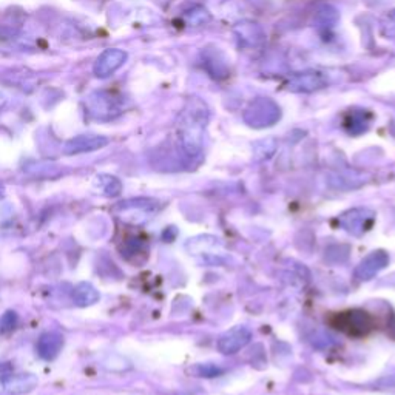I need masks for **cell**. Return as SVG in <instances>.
Segmentation results:
<instances>
[{"instance_id":"1","label":"cell","mask_w":395,"mask_h":395,"mask_svg":"<svg viewBox=\"0 0 395 395\" xmlns=\"http://www.w3.org/2000/svg\"><path fill=\"white\" fill-rule=\"evenodd\" d=\"M209 121V109L201 99L193 98L181 115L178 124L179 142L189 156H198L203 150L204 130Z\"/></svg>"},{"instance_id":"2","label":"cell","mask_w":395,"mask_h":395,"mask_svg":"<svg viewBox=\"0 0 395 395\" xmlns=\"http://www.w3.org/2000/svg\"><path fill=\"white\" fill-rule=\"evenodd\" d=\"M330 323L334 324L335 329L344 332L349 337H366L375 328L374 318L361 309L335 313Z\"/></svg>"},{"instance_id":"3","label":"cell","mask_w":395,"mask_h":395,"mask_svg":"<svg viewBox=\"0 0 395 395\" xmlns=\"http://www.w3.org/2000/svg\"><path fill=\"white\" fill-rule=\"evenodd\" d=\"M159 209H161L159 201H156L153 198H135L124 201V203H119L115 210L124 221L137 225L148 221L150 218L158 213Z\"/></svg>"},{"instance_id":"4","label":"cell","mask_w":395,"mask_h":395,"mask_svg":"<svg viewBox=\"0 0 395 395\" xmlns=\"http://www.w3.org/2000/svg\"><path fill=\"white\" fill-rule=\"evenodd\" d=\"M281 117L280 106L269 98L253 100L244 111V121L253 128H266L277 124Z\"/></svg>"},{"instance_id":"5","label":"cell","mask_w":395,"mask_h":395,"mask_svg":"<svg viewBox=\"0 0 395 395\" xmlns=\"http://www.w3.org/2000/svg\"><path fill=\"white\" fill-rule=\"evenodd\" d=\"M375 221V212L366 207H357V209H350L344 212L343 215L338 218V224L348 232V234L354 236H361L372 227Z\"/></svg>"},{"instance_id":"6","label":"cell","mask_w":395,"mask_h":395,"mask_svg":"<svg viewBox=\"0 0 395 395\" xmlns=\"http://www.w3.org/2000/svg\"><path fill=\"white\" fill-rule=\"evenodd\" d=\"M85 106L87 113H89L91 117L99 119V121H109V119H113L121 113L119 111L117 100L113 98L110 93L105 91L93 93L91 96L87 98Z\"/></svg>"},{"instance_id":"7","label":"cell","mask_w":395,"mask_h":395,"mask_svg":"<svg viewBox=\"0 0 395 395\" xmlns=\"http://www.w3.org/2000/svg\"><path fill=\"white\" fill-rule=\"evenodd\" d=\"M252 340V332L246 326H235L218 338L216 349L223 355H234L240 352Z\"/></svg>"},{"instance_id":"8","label":"cell","mask_w":395,"mask_h":395,"mask_svg":"<svg viewBox=\"0 0 395 395\" xmlns=\"http://www.w3.org/2000/svg\"><path fill=\"white\" fill-rule=\"evenodd\" d=\"M39 385L37 375L23 372L0 377V395H22L31 392Z\"/></svg>"},{"instance_id":"9","label":"cell","mask_w":395,"mask_h":395,"mask_svg":"<svg viewBox=\"0 0 395 395\" xmlns=\"http://www.w3.org/2000/svg\"><path fill=\"white\" fill-rule=\"evenodd\" d=\"M125 60H127V53L124 49L119 48H110L99 56L93 67V73L99 79L110 78L111 74H115L119 68H121Z\"/></svg>"},{"instance_id":"10","label":"cell","mask_w":395,"mask_h":395,"mask_svg":"<svg viewBox=\"0 0 395 395\" xmlns=\"http://www.w3.org/2000/svg\"><path fill=\"white\" fill-rule=\"evenodd\" d=\"M387 264H390V255L383 250H375V252L365 256L355 267V278L359 281L372 280L375 275L386 269Z\"/></svg>"},{"instance_id":"11","label":"cell","mask_w":395,"mask_h":395,"mask_svg":"<svg viewBox=\"0 0 395 395\" xmlns=\"http://www.w3.org/2000/svg\"><path fill=\"white\" fill-rule=\"evenodd\" d=\"M105 146H109V139H106L105 136L80 135L65 142L64 153L68 156L90 153V152H96V150L104 148Z\"/></svg>"},{"instance_id":"12","label":"cell","mask_w":395,"mask_h":395,"mask_svg":"<svg viewBox=\"0 0 395 395\" xmlns=\"http://www.w3.org/2000/svg\"><path fill=\"white\" fill-rule=\"evenodd\" d=\"M326 84H328V79H326L321 73L304 71L293 74L289 84H287V89L295 93H312L319 89H324Z\"/></svg>"},{"instance_id":"13","label":"cell","mask_w":395,"mask_h":395,"mask_svg":"<svg viewBox=\"0 0 395 395\" xmlns=\"http://www.w3.org/2000/svg\"><path fill=\"white\" fill-rule=\"evenodd\" d=\"M117 249L122 258L135 262L147 255V240L141 234L128 232V234L124 235L121 242L117 244Z\"/></svg>"},{"instance_id":"14","label":"cell","mask_w":395,"mask_h":395,"mask_svg":"<svg viewBox=\"0 0 395 395\" xmlns=\"http://www.w3.org/2000/svg\"><path fill=\"white\" fill-rule=\"evenodd\" d=\"M62 348H64V335L56 330H49L42 334L39 340H37V355L42 360L52 361L60 354Z\"/></svg>"},{"instance_id":"15","label":"cell","mask_w":395,"mask_h":395,"mask_svg":"<svg viewBox=\"0 0 395 395\" xmlns=\"http://www.w3.org/2000/svg\"><path fill=\"white\" fill-rule=\"evenodd\" d=\"M372 115L368 110H350L346 116H344L343 125L349 135H361L369 128L371 125Z\"/></svg>"},{"instance_id":"16","label":"cell","mask_w":395,"mask_h":395,"mask_svg":"<svg viewBox=\"0 0 395 395\" xmlns=\"http://www.w3.org/2000/svg\"><path fill=\"white\" fill-rule=\"evenodd\" d=\"M238 37H240V41L242 43H246V45H260L264 39V33H262V28L260 27L258 23H252V22H242L238 25L235 28Z\"/></svg>"},{"instance_id":"17","label":"cell","mask_w":395,"mask_h":395,"mask_svg":"<svg viewBox=\"0 0 395 395\" xmlns=\"http://www.w3.org/2000/svg\"><path fill=\"white\" fill-rule=\"evenodd\" d=\"M99 298L100 295H99L98 289L90 283H79L73 291V301H74V304L79 307L96 304Z\"/></svg>"},{"instance_id":"18","label":"cell","mask_w":395,"mask_h":395,"mask_svg":"<svg viewBox=\"0 0 395 395\" xmlns=\"http://www.w3.org/2000/svg\"><path fill=\"white\" fill-rule=\"evenodd\" d=\"M95 187L104 196L115 198L122 192V183L111 174H99L95 178Z\"/></svg>"},{"instance_id":"19","label":"cell","mask_w":395,"mask_h":395,"mask_svg":"<svg viewBox=\"0 0 395 395\" xmlns=\"http://www.w3.org/2000/svg\"><path fill=\"white\" fill-rule=\"evenodd\" d=\"M338 22V11L334 6L324 5L317 12V23L323 28H334Z\"/></svg>"},{"instance_id":"20","label":"cell","mask_w":395,"mask_h":395,"mask_svg":"<svg viewBox=\"0 0 395 395\" xmlns=\"http://www.w3.org/2000/svg\"><path fill=\"white\" fill-rule=\"evenodd\" d=\"M187 22H189L190 25H193V27H198V25H204L210 21V14H209V11H207L205 8H203V6H195V8H192L190 11H187Z\"/></svg>"},{"instance_id":"21","label":"cell","mask_w":395,"mask_h":395,"mask_svg":"<svg viewBox=\"0 0 395 395\" xmlns=\"http://www.w3.org/2000/svg\"><path fill=\"white\" fill-rule=\"evenodd\" d=\"M19 324V315L14 311H6L2 317H0V334H8V332L14 330Z\"/></svg>"},{"instance_id":"22","label":"cell","mask_w":395,"mask_h":395,"mask_svg":"<svg viewBox=\"0 0 395 395\" xmlns=\"http://www.w3.org/2000/svg\"><path fill=\"white\" fill-rule=\"evenodd\" d=\"M267 148H275V141L273 139H264L255 144V153L260 159H269L273 155L272 150Z\"/></svg>"},{"instance_id":"23","label":"cell","mask_w":395,"mask_h":395,"mask_svg":"<svg viewBox=\"0 0 395 395\" xmlns=\"http://www.w3.org/2000/svg\"><path fill=\"white\" fill-rule=\"evenodd\" d=\"M193 371L196 372L198 377H205V379H213L223 372L221 369L213 365H198Z\"/></svg>"},{"instance_id":"24","label":"cell","mask_w":395,"mask_h":395,"mask_svg":"<svg viewBox=\"0 0 395 395\" xmlns=\"http://www.w3.org/2000/svg\"><path fill=\"white\" fill-rule=\"evenodd\" d=\"M387 335L395 340V317L390 321V326H387Z\"/></svg>"},{"instance_id":"25","label":"cell","mask_w":395,"mask_h":395,"mask_svg":"<svg viewBox=\"0 0 395 395\" xmlns=\"http://www.w3.org/2000/svg\"><path fill=\"white\" fill-rule=\"evenodd\" d=\"M2 196H3V189H2V187H0V198H2Z\"/></svg>"}]
</instances>
